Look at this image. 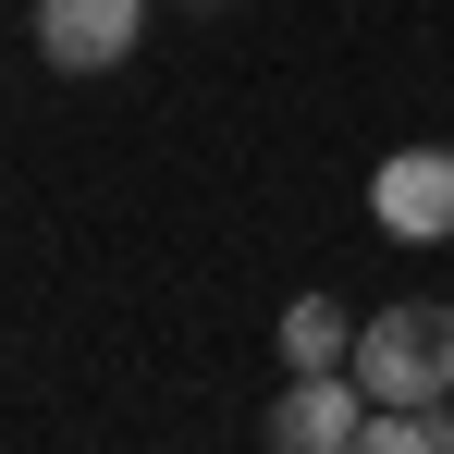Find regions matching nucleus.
Returning a JSON list of instances; mask_svg holds the SVG:
<instances>
[{
  "mask_svg": "<svg viewBox=\"0 0 454 454\" xmlns=\"http://www.w3.org/2000/svg\"><path fill=\"white\" fill-rule=\"evenodd\" d=\"M356 393L369 405H454V307L442 295H405L380 307V319H356Z\"/></svg>",
  "mask_w": 454,
  "mask_h": 454,
  "instance_id": "1",
  "label": "nucleus"
},
{
  "mask_svg": "<svg viewBox=\"0 0 454 454\" xmlns=\"http://www.w3.org/2000/svg\"><path fill=\"white\" fill-rule=\"evenodd\" d=\"M369 222L393 246H454V148H393L369 172Z\"/></svg>",
  "mask_w": 454,
  "mask_h": 454,
  "instance_id": "2",
  "label": "nucleus"
},
{
  "mask_svg": "<svg viewBox=\"0 0 454 454\" xmlns=\"http://www.w3.org/2000/svg\"><path fill=\"white\" fill-rule=\"evenodd\" d=\"M356 430H369L356 369H295L283 405H270V454H356Z\"/></svg>",
  "mask_w": 454,
  "mask_h": 454,
  "instance_id": "3",
  "label": "nucleus"
},
{
  "mask_svg": "<svg viewBox=\"0 0 454 454\" xmlns=\"http://www.w3.org/2000/svg\"><path fill=\"white\" fill-rule=\"evenodd\" d=\"M136 37H148V0H37V50H50L62 74L136 62Z\"/></svg>",
  "mask_w": 454,
  "mask_h": 454,
  "instance_id": "4",
  "label": "nucleus"
},
{
  "mask_svg": "<svg viewBox=\"0 0 454 454\" xmlns=\"http://www.w3.org/2000/svg\"><path fill=\"white\" fill-rule=\"evenodd\" d=\"M344 356H356V319H344L332 295H295V307H283V369H344Z\"/></svg>",
  "mask_w": 454,
  "mask_h": 454,
  "instance_id": "5",
  "label": "nucleus"
},
{
  "mask_svg": "<svg viewBox=\"0 0 454 454\" xmlns=\"http://www.w3.org/2000/svg\"><path fill=\"white\" fill-rule=\"evenodd\" d=\"M356 454H454V405H369Z\"/></svg>",
  "mask_w": 454,
  "mask_h": 454,
  "instance_id": "6",
  "label": "nucleus"
}]
</instances>
